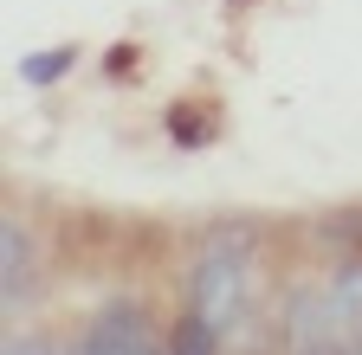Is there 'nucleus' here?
<instances>
[{
  "label": "nucleus",
  "mask_w": 362,
  "mask_h": 355,
  "mask_svg": "<svg viewBox=\"0 0 362 355\" xmlns=\"http://www.w3.org/2000/svg\"><path fill=\"white\" fill-rule=\"evenodd\" d=\"M33 265H39V252H33L26 227L20 219H0V303L7 310H20L33 297Z\"/></svg>",
  "instance_id": "obj_3"
},
{
  "label": "nucleus",
  "mask_w": 362,
  "mask_h": 355,
  "mask_svg": "<svg viewBox=\"0 0 362 355\" xmlns=\"http://www.w3.org/2000/svg\"><path fill=\"white\" fill-rule=\"evenodd\" d=\"M298 355H356V349H337V342H317V349H298Z\"/></svg>",
  "instance_id": "obj_6"
},
{
  "label": "nucleus",
  "mask_w": 362,
  "mask_h": 355,
  "mask_svg": "<svg viewBox=\"0 0 362 355\" xmlns=\"http://www.w3.org/2000/svg\"><path fill=\"white\" fill-rule=\"evenodd\" d=\"M7 355H78V349H59V342H45V336H13Z\"/></svg>",
  "instance_id": "obj_5"
},
{
  "label": "nucleus",
  "mask_w": 362,
  "mask_h": 355,
  "mask_svg": "<svg viewBox=\"0 0 362 355\" xmlns=\"http://www.w3.org/2000/svg\"><path fill=\"white\" fill-rule=\"evenodd\" d=\"M78 355H168V342H162L156 317L136 297H117V303H104L98 317H90Z\"/></svg>",
  "instance_id": "obj_2"
},
{
  "label": "nucleus",
  "mask_w": 362,
  "mask_h": 355,
  "mask_svg": "<svg viewBox=\"0 0 362 355\" xmlns=\"http://www.w3.org/2000/svg\"><path fill=\"white\" fill-rule=\"evenodd\" d=\"M71 65H78V46H52V52H33V59H20V84L45 91V84H59Z\"/></svg>",
  "instance_id": "obj_4"
},
{
  "label": "nucleus",
  "mask_w": 362,
  "mask_h": 355,
  "mask_svg": "<svg viewBox=\"0 0 362 355\" xmlns=\"http://www.w3.org/2000/svg\"><path fill=\"white\" fill-rule=\"evenodd\" d=\"M252 278H259V239L246 227L214 233L194 258V272H188V310L181 317H194L201 330H214L226 342L252 310Z\"/></svg>",
  "instance_id": "obj_1"
}]
</instances>
